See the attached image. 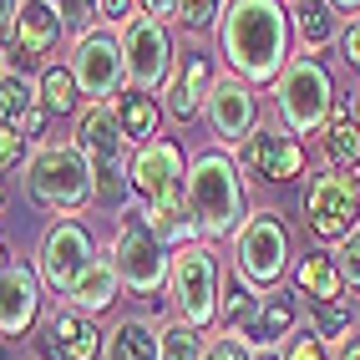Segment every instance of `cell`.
Listing matches in <instances>:
<instances>
[{
    "instance_id": "obj_1",
    "label": "cell",
    "mask_w": 360,
    "mask_h": 360,
    "mask_svg": "<svg viewBox=\"0 0 360 360\" xmlns=\"http://www.w3.org/2000/svg\"><path fill=\"white\" fill-rule=\"evenodd\" d=\"M219 51L229 61V77L249 86H274L279 71L295 56V26L284 0H233L219 20Z\"/></svg>"
},
{
    "instance_id": "obj_2",
    "label": "cell",
    "mask_w": 360,
    "mask_h": 360,
    "mask_svg": "<svg viewBox=\"0 0 360 360\" xmlns=\"http://www.w3.org/2000/svg\"><path fill=\"white\" fill-rule=\"evenodd\" d=\"M188 219H193L203 244L233 238L249 219V193H244V167L229 148H203L188 162Z\"/></svg>"
},
{
    "instance_id": "obj_3",
    "label": "cell",
    "mask_w": 360,
    "mask_h": 360,
    "mask_svg": "<svg viewBox=\"0 0 360 360\" xmlns=\"http://www.w3.org/2000/svg\"><path fill=\"white\" fill-rule=\"evenodd\" d=\"M20 183H26L31 203L51 213H82L97 203V178H91V158L77 142H36L31 158L20 162Z\"/></svg>"
},
{
    "instance_id": "obj_4",
    "label": "cell",
    "mask_w": 360,
    "mask_h": 360,
    "mask_svg": "<svg viewBox=\"0 0 360 360\" xmlns=\"http://www.w3.org/2000/svg\"><path fill=\"white\" fill-rule=\"evenodd\" d=\"M112 264L122 290H132L137 300H158L167 290V269H173V249L162 244V233L148 224V213L137 203H127L117 213V238H112Z\"/></svg>"
},
{
    "instance_id": "obj_5",
    "label": "cell",
    "mask_w": 360,
    "mask_h": 360,
    "mask_svg": "<svg viewBox=\"0 0 360 360\" xmlns=\"http://www.w3.org/2000/svg\"><path fill=\"white\" fill-rule=\"evenodd\" d=\"M224 264L213 254V244H183L173 249V269H167V304H173V315L193 330H208L219 325V304H224Z\"/></svg>"
},
{
    "instance_id": "obj_6",
    "label": "cell",
    "mask_w": 360,
    "mask_h": 360,
    "mask_svg": "<svg viewBox=\"0 0 360 360\" xmlns=\"http://www.w3.org/2000/svg\"><path fill=\"white\" fill-rule=\"evenodd\" d=\"M330 112H335L330 71L315 56H290V66H284L279 82H274V117H279V127L304 142V137H320L330 127Z\"/></svg>"
},
{
    "instance_id": "obj_7",
    "label": "cell",
    "mask_w": 360,
    "mask_h": 360,
    "mask_svg": "<svg viewBox=\"0 0 360 360\" xmlns=\"http://www.w3.org/2000/svg\"><path fill=\"white\" fill-rule=\"evenodd\" d=\"M233 274L254 284V290H279L290 274V229H284L279 208H249L244 229L233 233Z\"/></svg>"
},
{
    "instance_id": "obj_8",
    "label": "cell",
    "mask_w": 360,
    "mask_h": 360,
    "mask_svg": "<svg viewBox=\"0 0 360 360\" xmlns=\"http://www.w3.org/2000/svg\"><path fill=\"white\" fill-rule=\"evenodd\" d=\"M91 259H97V244H91V229L77 219V213L51 219V229H46L41 244H36V279H41V290H51V295L66 300V290L77 284V274L86 269Z\"/></svg>"
},
{
    "instance_id": "obj_9",
    "label": "cell",
    "mask_w": 360,
    "mask_h": 360,
    "mask_svg": "<svg viewBox=\"0 0 360 360\" xmlns=\"http://www.w3.org/2000/svg\"><path fill=\"white\" fill-rule=\"evenodd\" d=\"M117 41H122V61H127V86L148 91V97H162L167 77H173V61H178L167 26L153 15H132L117 31Z\"/></svg>"
},
{
    "instance_id": "obj_10",
    "label": "cell",
    "mask_w": 360,
    "mask_h": 360,
    "mask_svg": "<svg viewBox=\"0 0 360 360\" xmlns=\"http://www.w3.org/2000/svg\"><path fill=\"white\" fill-rule=\"evenodd\" d=\"M304 229L320 244H340L345 233L360 229V198H355V178L350 173H315L304 183Z\"/></svg>"
},
{
    "instance_id": "obj_11",
    "label": "cell",
    "mask_w": 360,
    "mask_h": 360,
    "mask_svg": "<svg viewBox=\"0 0 360 360\" xmlns=\"http://www.w3.org/2000/svg\"><path fill=\"white\" fill-rule=\"evenodd\" d=\"M71 77H77L86 102H112L127 86V61H122V41L112 26H97L71 41Z\"/></svg>"
},
{
    "instance_id": "obj_12",
    "label": "cell",
    "mask_w": 360,
    "mask_h": 360,
    "mask_svg": "<svg viewBox=\"0 0 360 360\" xmlns=\"http://www.w3.org/2000/svg\"><path fill=\"white\" fill-rule=\"evenodd\" d=\"M233 158H238V167H244L249 178H264V183L304 178V142L295 132H284V127H269V122H259L244 142H238Z\"/></svg>"
},
{
    "instance_id": "obj_13",
    "label": "cell",
    "mask_w": 360,
    "mask_h": 360,
    "mask_svg": "<svg viewBox=\"0 0 360 360\" xmlns=\"http://www.w3.org/2000/svg\"><path fill=\"white\" fill-rule=\"evenodd\" d=\"M36 355L41 360H102L107 355V335L97 330V320L82 309H51L36 330Z\"/></svg>"
},
{
    "instance_id": "obj_14",
    "label": "cell",
    "mask_w": 360,
    "mask_h": 360,
    "mask_svg": "<svg viewBox=\"0 0 360 360\" xmlns=\"http://www.w3.org/2000/svg\"><path fill=\"white\" fill-rule=\"evenodd\" d=\"M213 86H219V66H213V56L198 51V46L178 51L173 77H167V86H162V117H173V122H193V117H203V102H208Z\"/></svg>"
},
{
    "instance_id": "obj_15",
    "label": "cell",
    "mask_w": 360,
    "mask_h": 360,
    "mask_svg": "<svg viewBox=\"0 0 360 360\" xmlns=\"http://www.w3.org/2000/svg\"><path fill=\"white\" fill-rule=\"evenodd\" d=\"M203 122L208 132L219 137V148H238L254 127H259V97H254V86L249 82H238V77H219V86L208 91V102H203Z\"/></svg>"
},
{
    "instance_id": "obj_16",
    "label": "cell",
    "mask_w": 360,
    "mask_h": 360,
    "mask_svg": "<svg viewBox=\"0 0 360 360\" xmlns=\"http://www.w3.org/2000/svg\"><path fill=\"white\" fill-rule=\"evenodd\" d=\"M61 41H66V26L56 15V0H20L15 31L6 41V56L26 61V66H51V51Z\"/></svg>"
},
{
    "instance_id": "obj_17",
    "label": "cell",
    "mask_w": 360,
    "mask_h": 360,
    "mask_svg": "<svg viewBox=\"0 0 360 360\" xmlns=\"http://www.w3.org/2000/svg\"><path fill=\"white\" fill-rule=\"evenodd\" d=\"M300 330V304L290 290H264L254 300V309L233 325V335H244L254 350H284Z\"/></svg>"
},
{
    "instance_id": "obj_18",
    "label": "cell",
    "mask_w": 360,
    "mask_h": 360,
    "mask_svg": "<svg viewBox=\"0 0 360 360\" xmlns=\"http://www.w3.org/2000/svg\"><path fill=\"white\" fill-rule=\"evenodd\" d=\"M41 325V279H36V264H20L11 259L0 269V335L6 340H20Z\"/></svg>"
},
{
    "instance_id": "obj_19",
    "label": "cell",
    "mask_w": 360,
    "mask_h": 360,
    "mask_svg": "<svg viewBox=\"0 0 360 360\" xmlns=\"http://www.w3.org/2000/svg\"><path fill=\"white\" fill-rule=\"evenodd\" d=\"M71 142L91 158V167H107V162H122L132 158V142L122 137V127H117V112L112 102H86L77 112V127H71Z\"/></svg>"
},
{
    "instance_id": "obj_20",
    "label": "cell",
    "mask_w": 360,
    "mask_h": 360,
    "mask_svg": "<svg viewBox=\"0 0 360 360\" xmlns=\"http://www.w3.org/2000/svg\"><path fill=\"white\" fill-rule=\"evenodd\" d=\"M290 26H295V46L300 56H320L330 46H340L345 15L330 0H290Z\"/></svg>"
},
{
    "instance_id": "obj_21",
    "label": "cell",
    "mask_w": 360,
    "mask_h": 360,
    "mask_svg": "<svg viewBox=\"0 0 360 360\" xmlns=\"http://www.w3.org/2000/svg\"><path fill=\"white\" fill-rule=\"evenodd\" d=\"M46 122H51V112L41 107L36 82L20 77V71H6V77H0V127H15L31 142V137L46 132Z\"/></svg>"
},
{
    "instance_id": "obj_22",
    "label": "cell",
    "mask_w": 360,
    "mask_h": 360,
    "mask_svg": "<svg viewBox=\"0 0 360 360\" xmlns=\"http://www.w3.org/2000/svg\"><path fill=\"white\" fill-rule=\"evenodd\" d=\"M117 295H122V279H117V264H112V254H97V259H91L86 269L77 274V284L66 290V304L97 320V315H107V309L117 304Z\"/></svg>"
},
{
    "instance_id": "obj_23",
    "label": "cell",
    "mask_w": 360,
    "mask_h": 360,
    "mask_svg": "<svg viewBox=\"0 0 360 360\" xmlns=\"http://www.w3.org/2000/svg\"><path fill=\"white\" fill-rule=\"evenodd\" d=\"M325 142V167H335V173H355L360 167V112H355V102L345 97H335V112H330V127L320 132Z\"/></svg>"
},
{
    "instance_id": "obj_24",
    "label": "cell",
    "mask_w": 360,
    "mask_h": 360,
    "mask_svg": "<svg viewBox=\"0 0 360 360\" xmlns=\"http://www.w3.org/2000/svg\"><path fill=\"white\" fill-rule=\"evenodd\" d=\"M112 112H117L122 137L132 142V153L148 148V142L158 137V127H162V102L148 97V91H137V86H122V91H117V97H112Z\"/></svg>"
},
{
    "instance_id": "obj_25",
    "label": "cell",
    "mask_w": 360,
    "mask_h": 360,
    "mask_svg": "<svg viewBox=\"0 0 360 360\" xmlns=\"http://www.w3.org/2000/svg\"><path fill=\"white\" fill-rule=\"evenodd\" d=\"M102 360H162V330L142 315L117 320V330L107 335V355Z\"/></svg>"
},
{
    "instance_id": "obj_26",
    "label": "cell",
    "mask_w": 360,
    "mask_h": 360,
    "mask_svg": "<svg viewBox=\"0 0 360 360\" xmlns=\"http://www.w3.org/2000/svg\"><path fill=\"white\" fill-rule=\"evenodd\" d=\"M36 97L51 117H77L82 112V86L71 77V66H41L36 77Z\"/></svg>"
},
{
    "instance_id": "obj_27",
    "label": "cell",
    "mask_w": 360,
    "mask_h": 360,
    "mask_svg": "<svg viewBox=\"0 0 360 360\" xmlns=\"http://www.w3.org/2000/svg\"><path fill=\"white\" fill-rule=\"evenodd\" d=\"M295 290L309 295V300H340V269H335V259L330 249H315V254H304L300 259V269H295Z\"/></svg>"
},
{
    "instance_id": "obj_28",
    "label": "cell",
    "mask_w": 360,
    "mask_h": 360,
    "mask_svg": "<svg viewBox=\"0 0 360 360\" xmlns=\"http://www.w3.org/2000/svg\"><path fill=\"white\" fill-rule=\"evenodd\" d=\"M309 330H315L325 345H340L345 335H350V309H345V300H309Z\"/></svg>"
},
{
    "instance_id": "obj_29",
    "label": "cell",
    "mask_w": 360,
    "mask_h": 360,
    "mask_svg": "<svg viewBox=\"0 0 360 360\" xmlns=\"http://www.w3.org/2000/svg\"><path fill=\"white\" fill-rule=\"evenodd\" d=\"M203 350H208V340H203V330H193V325H183V320H173V325H162V360H203Z\"/></svg>"
},
{
    "instance_id": "obj_30",
    "label": "cell",
    "mask_w": 360,
    "mask_h": 360,
    "mask_svg": "<svg viewBox=\"0 0 360 360\" xmlns=\"http://www.w3.org/2000/svg\"><path fill=\"white\" fill-rule=\"evenodd\" d=\"M229 6H233V0H183L178 26H183V31H193V36H203V31H219V20L229 15Z\"/></svg>"
},
{
    "instance_id": "obj_31",
    "label": "cell",
    "mask_w": 360,
    "mask_h": 360,
    "mask_svg": "<svg viewBox=\"0 0 360 360\" xmlns=\"http://www.w3.org/2000/svg\"><path fill=\"white\" fill-rule=\"evenodd\" d=\"M254 300H259V290H254V284H244V279H224V304H219V320H224V330H233L238 320H244L249 315V309H254Z\"/></svg>"
},
{
    "instance_id": "obj_32",
    "label": "cell",
    "mask_w": 360,
    "mask_h": 360,
    "mask_svg": "<svg viewBox=\"0 0 360 360\" xmlns=\"http://www.w3.org/2000/svg\"><path fill=\"white\" fill-rule=\"evenodd\" d=\"M56 15H61L66 36H86V31H97V26H102L97 0H56Z\"/></svg>"
},
{
    "instance_id": "obj_33",
    "label": "cell",
    "mask_w": 360,
    "mask_h": 360,
    "mask_svg": "<svg viewBox=\"0 0 360 360\" xmlns=\"http://www.w3.org/2000/svg\"><path fill=\"white\" fill-rule=\"evenodd\" d=\"M330 259H335V269H340V284L360 295V229H355V233H345L340 244L330 249Z\"/></svg>"
},
{
    "instance_id": "obj_34",
    "label": "cell",
    "mask_w": 360,
    "mask_h": 360,
    "mask_svg": "<svg viewBox=\"0 0 360 360\" xmlns=\"http://www.w3.org/2000/svg\"><path fill=\"white\" fill-rule=\"evenodd\" d=\"M203 360H254V345L244 340V335H233V330H219V335L208 340Z\"/></svg>"
},
{
    "instance_id": "obj_35",
    "label": "cell",
    "mask_w": 360,
    "mask_h": 360,
    "mask_svg": "<svg viewBox=\"0 0 360 360\" xmlns=\"http://www.w3.org/2000/svg\"><path fill=\"white\" fill-rule=\"evenodd\" d=\"M284 360H335V355H330V345L320 340L315 330H300L295 340L284 345Z\"/></svg>"
},
{
    "instance_id": "obj_36",
    "label": "cell",
    "mask_w": 360,
    "mask_h": 360,
    "mask_svg": "<svg viewBox=\"0 0 360 360\" xmlns=\"http://www.w3.org/2000/svg\"><path fill=\"white\" fill-rule=\"evenodd\" d=\"M26 158H31V142L20 137L15 127H0V173L15 167V162H26Z\"/></svg>"
},
{
    "instance_id": "obj_37",
    "label": "cell",
    "mask_w": 360,
    "mask_h": 360,
    "mask_svg": "<svg viewBox=\"0 0 360 360\" xmlns=\"http://www.w3.org/2000/svg\"><path fill=\"white\" fill-rule=\"evenodd\" d=\"M97 11H102V26H112V31H122L127 20L137 15V0H97Z\"/></svg>"
},
{
    "instance_id": "obj_38",
    "label": "cell",
    "mask_w": 360,
    "mask_h": 360,
    "mask_svg": "<svg viewBox=\"0 0 360 360\" xmlns=\"http://www.w3.org/2000/svg\"><path fill=\"white\" fill-rule=\"evenodd\" d=\"M340 61L360 71V15H350L345 31H340Z\"/></svg>"
},
{
    "instance_id": "obj_39",
    "label": "cell",
    "mask_w": 360,
    "mask_h": 360,
    "mask_svg": "<svg viewBox=\"0 0 360 360\" xmlns=\"http://www.w3.org/2000/svg\"><path fill=\"white\" fill-rule=\"evenodd\" d=\"M137 11H142V15H153V20H162V26H178L183 0H137Z\"/></svg>"
},
{
    "instance_id": "obj_40",
    "label": "cell",
    "mask_w": 360,
    "mask_h": 360,
    "mask_svg": "<svg viewBox=\"0 0 360 360\" xmlns=\"http://www.w3.org/2000/svg\"><path fill=\"white\" fill-rule=\"evenodd\" d=\"M15 11H20V0H0V46H6L11 31H15Z\"/></svg>"
},
{
    "instance_id": "obj_41",
    "label": "cell",
    "mask_w": 360,
    "mask_h": 360,
    "mask_svg": "<svg viewBox=\"0 0 360 360\" xmlns=\"http://www.w3.org/2000/svg\"><path fill=\"white\" fill-rule=\"evenodd\" d=\"M330 355H335V360H360V335L350 330L340 345H330Z\"/></svg>"
},
{
    "instance_id": "obj_42",
    "label": "cell",
    "mask_w": 360,
    "mask_h": 360,
    "mask_svg": "<svg viewBox=\"0 0 360 360\" xmlns=\"http://www.w3.org/2000/svg\"><path fill=\"white\" fill-rule=\"evenodd\" d=\"M330 6H335V11H340L345 20H350V15H360V0H330Z\"/></svg>"
},
{
    "instance_id": "obj_43",
    "label": "cell",
    "mask_w": 360,
    "mask_h": 360,
    "mask_svg": "<svg viewBox=\"0 0 360 360\" xmlns=\"http://www.w3.org/2000/svg\"><path fill=\"white\" fill-rule=\"evenodd\" d=\"M6 203H11V183H6V173H0V213H6Z\"/></svg>"
},
{
    "instance_id": "obj_44",
    "label": "cell",
    "mask_w": 360,
    "mask_h": 360,
    "mask_svg": "<svg viewBox=\"0 0 360 360\" xmlns=\"http://www.w3.org/2000/svg\"><path fill=\"white\" fill-rule=\"evenodd\" d=\"M254 360H284V350H254Z\"/></svg>"
},
{
    "instance_id": "obj_45",
    "label": "cell",
    "mask_w": 360,
    "mask_h": 360,
    "mask_svg": "<svg viewBox=\"0 0 360 360\" xmlns=\"http://www.w3.org/2000/svg\"><path fill=\"white\" fill-rule=\"evenodd\" d=\"M350 178H355V198H360V167H355V173H350Z\"/></svg>"
},
{
    "instance_id": "obj_46",
    "label": "cell",
    "mask_w": 360,
    "mask_h": 360,
    "mask_svg": "<svg viewBox=\"0 0 360 360\" xmlns=\"http://www.w3.org/2000/svg\"><path fill=\"white\" fill-rule=\"evenodd\" d=\"M0 77H6V46H0Z\"/></svg>"
},
{
    "instance_id": "obj_47",
    "label": "cell",
    "mask_w": 360,
    "mask_h": 360,
    "mask_svg": "<svg viewBox=\"0 0 360 360\" xmlns=\"http://www.w3.org/2000/svg\"><path fill=\"white\" fill-rule=\"evenodd\" d=\"M284 6H290V0H284Z\"/></svg>"
}]
</instances>
